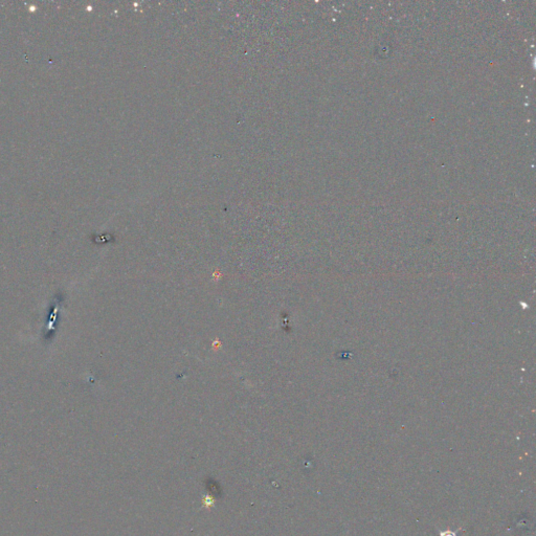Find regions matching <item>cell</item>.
Listing matches in <instances>:
<instances>
[{
    "instance_id": "1",
    "label": "cell",
    "mask_w": 536,
    "mask_h": 536,
    "mask_svg": "<svg viewBox=\"0 0 536 536\" xmlns=\"http://www.w3.org/2000/svg\"><path fill=\"white\" fill-rule=\"evenodd\" d=\"M214 506H215V498L214 497H212V495H210V494L202 495V507L207 508V509H211V508H213Z\"/></svg>"
},
{
    "instance_id": "2",
    "label": "cell",
    "mask_w": 536,
    "mask_h": 536,
    "mask_svg": "<svg viewBox=\"0 0 536 536\" xmlns=\"http://www.w3.org/2000/svg\"><path fill=\"white\" fill-rule=\"evenodd\" d=\"M460 529H458L457 531H450V530H445V531H440V536H457V533L458 531H460Z\"/></svg>"
}]
</instances>
